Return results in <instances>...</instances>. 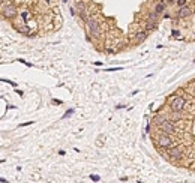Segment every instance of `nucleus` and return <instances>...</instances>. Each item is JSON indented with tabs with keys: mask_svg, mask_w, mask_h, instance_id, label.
<instances>
[{
	"mask_svg": "<svg viewBox=\"0 0 195 183\" xmlns=\"http://www.w3.org/2000/svg\"><path fill=\"white\" fill-rule=\"evenodd\" d=\"M170 107H171V110L174 113H180V111H183L185 107H186V99L182 98V96H176V98H173Z\"/></svg>",
	"mask_w": 195,
	"mask_h": 183,
	"instance_id": "obj_1",
	"label": "nucleus"
},
{
	"mask_svg": "<svg viewBox=\"0 0 195 183\" xmlns=\"http://www.w3.org/2000/svg\"><path fill=\"white\" fill-rule=\"evenodd\" d=\"M86 27H87V30H89V33H92L93 36H101V27H99V24L96 20H93V18H89V20H86Z\"/></svg>",
	"mask_w": 195,
	"mask_h": 183,
	"instance_id": "obj_2",
	"label": "nucleus"
},
{
	"mask_svg": "<svg viewBox=\"0 0 195 183\" xmlns=\"http://www.w3.org/2000/svg\"><path fill=\"white\" fill-rule=\"evenodd\" d=\"M159 128H161V131L164 132V134H176V125L173 123V122H170V120H164L161 125H159Z\"/></svg>",
	"mask_w": 195,
	"mask_h": 183,
	"instance_id": "obj_3",
	"label": "nucleus"
},
{
	"mask_svg": "<svg viewBox=\"0 0 195 183\" xmlns=\"http://www.w3.org/2000/svg\"><path fill=\"white\" fill-rule=\"evenodd\" d=\"M158 144H159L161 147H164V149H168V147H171L173 140L168 134H162L161 137L158 138Z\"/></svg>",
	"mask_w": 195,
	"mask_h": 183,
	"instance_id": "obj_4",
	"label": "nucleus"
},
{
	"mask_svg": "<svg viewBox=\"0 0 195 183\" xmlns=\"http://www.w3.org/2000/svg\"><path fill=\"white\" fill-rule=\"evenodd\" d=\"M2 14H3L5 18H14V17L17 15V9H15L12 5H5V6L2 8Z\"/></svg>",
	"mask_w": 195,
	"mask_h": 183,
	"instance_id": "obj_5",
	"label": "nucleus"
},
{
	"mask_svg": "<svg viewBox=\"0 0 195 183\" xmlns=\"http://www.w3.org/2000/svg\"><path fill=\"white\" fill-rule=\"evenodd\" d=\"M192 15V9L188 6V5H185V6H180V9L177 12V17L180 18V20H185V18H189Z\"/></svg>",
	"mask_w": 195,
	"mask_h": 183,
	"instance_id": "obj_6",
	"label": "nucleus"
},
{
	"mask_svg": "<svg viewBox=\"0 0 195 183\" xmlns=\"http://www.w3.org/2000/svg\"><path fill=\"white\" fill-rule=\"evenodd\" d=\"M182 147H174V149H171L170 152H168V155H170V158L171 159H180L182 158Z\"/></svg>",
	"mask_w": 195,
	"mask_h": 183,
	"instance_id": "obj_7",
	"label": "nucleus"
},
{
	"mask_svg": "<svg viewBox=\"0 0 195 183\" xmlns=\"http://www.w3.org/2000/svg\"><path fill=\"white\" fill-rule=\"evenodd\" d=\"M147 35H149V32H146V30H143V32H138V33L135 35V41H137V42H143V41H146Z\"/></svg>",
	"mask_w": 195,
	"mask_h": 183,
	"instance_id": "obj_8",
	"label": "nucleus"
},
{
	"mask_svg": "<svg viewBox=\"0 0 195 183\" xmlns=\"http://www.w3.org/2000/svg\"><path fill=\"white\" fill-rule=\"evenodd\" d=\"M156 26H158V21H155V20H149V21L146 23V32L155 30V29H156Z\"/></svg>",
	"mask_w": 195,
	"mask_h": 183,
	"instance_id": "obj_9",
	"label": "nucleus"
},
{
	"mask_svg": "<svg viewBox=\"0 0 195 183\" xmlns=\"http://www.w3.org/2000/svg\"><path fill=\"white\" fill-rule=\"evenodd\" d=\"M164 11H165V3L159 2V3L155 6V11H153V12H156L158 15H161V14H164Z\"/></svg>",
	"mask_w": 195,
	"mask_h": 183,
	"instance_id": "obj_10",
	"label": "nucleus"
},
{
	"mask_svg": "<svg viewBox=\"0 0 195 183\" xmlns=\"http://www.w3.org/2000/svg\"><path fill=\"white\" fill-rule=\"evenodd\" d=\"M164 120H167V119H165V116H156V117H155V123H156L158 126L161 125Z\"/></svg>",
	"mask_w": 195,
	"mask_h": 183,
	"instance_id": "obj_11",
	"label": "nucleus"
},
{
	"mask_svg": "<svg viewBox=\"0 0 195 183\" xmlns=\"http://www.w3.org/2000/svg\"><path fill=\"white\" fill-rule=\"evenodd\" d=\"M176 3H177V6L180 8V6H185V5H188V0H176Z\"/></svg>",
	"mask_w": 195,
	"mask_h": 183,
	"instance_id": "obj_12",
	"label": "nucleus"
},
{
	"mask_svg": "<svg viewBox=\"0 0 195 183\" xmlns=\"http://www.w3.org/2000/svg\"><path fill=\"white\" fill-rule=\"evenodd\" d=\"M90 180H93V182H99L101 177H99L98 174H92V176H90Z\"/></svg>",
	"mask_w": 195,
	"mask_h": 183,
	"instance_id": "obj_13",
	"label": "nucleus"
},
{
	"mask_svg": "<svg viewBox=\"0 0 195 183\" xmlns=\"http://www.w3.org/2000/svg\"><path fill=\"white\" fill-rule=\"evenodd\" d=\"M20 32H23V33H26V35H30V29H29V27H21Z\"/></svg>",
	"mask_w": 195,
	"mask_h": 183,
	"instance_id": "obj_14",
	"label": "nucleus"
},
{
	"mask_svg": "<svg viewBox=\"0 0 195 183\" xmlns=\"http://www.w3.org/2000/svg\"><path fill=\"white\" fill-rule=\"evenodd\" d=\"M74 114V110H68L66 113H65V116H63V119H68L69 116H72Z\"/></svg>",
	"mask_w": 195,
	"mask_h": 183,
	"instance_id": "obj_15",
	"label": "nucleus"
},
{
	"mask_svg": "<svg viewBox=\"0 0 195 183\" xmlns=\"http://www.w3.org/2000/svg\"><path fill=\"white\" fill-rule=\"evenodd\" d=\"M156 18H158V14H156V12H152V14H150V18H149V20H155V21H156Z\"/></svg>",
	"mask_w": 195,
	"mask_h": 183,
	"instance_id": "obj_16",
	"label": "nucleus"
},
{
	"mask_svg": "<svg viewBox=\"0 0 195 183\" xmlns=\"http://www.w3.org/2000/svg\"><path fill=\"white\" fill-rule=\"evenodd\" d=\"M123 68H110V69H105V71H108V72H114V71H122Z\"/></svg>",
	"mask_w": 195,
	"mask_h": 183,
	"instance_id": "obj_17",
	"label": "nucleus"
},
{
	"mask_svg": "<svg viewBox=\"0 0 195 183\" xmlns=\"http://www.w3.org/2000/svg\"><path fill=\"white\" fill-rule=\"evenodd\" d=\"M173 36H174V38H176V36L179 38V36H180V32H179V30H173Z\"/></svg>",
	"mask_w": 195,
	"mask_h": 183,
	"instance_id": "obj_18",
	"label": "nucleus"
},
{
	"mask_svg": "<svg viewBox=\"0 0 195 183\" xmlns=\"http://www.w3.org/2000/svg\"><path fill=\"white\" fill-rule=\"evenodd\" d=\"M159 2H162V3H174L176 0H159Z\"/></svg>",
	"mask_w": 195,
	"mask_h": 183,
	"instance_id": "obj_19",
	"label": "nucleus"
},
{
	"mask_svg": "<svg viewBox=\"0 0 195 183\" xmlns=\"http://www.w3.org/2000/svg\"><path fill=\"white\" fill-rule=\"evenodd\" d=\"M30 125H33V122H26V123H23L21 126H30Z\"/></svg>",
	"mask_w": 195,
	"mask_h": 183,
	"instance_id": "obj_20",
	"label": "nucleus"
},
{
	"mask_svg": "<svg viewBox=\"0 0 195 183\" xmlns=\"http://www.w3.org/2000/svg\"><path fill=\"white\" fill-rule=\"evenodd\" d=\"M53 102L54 104H62V101H60V99H53Z\"/></svg>",
	"mask_w": 195,
	"mask_h": 183,
	"instance_id": "obj_21",
	"label": "nucleus"
},
{
	"mask_svg": "<svg viewBox=\"0 0 195 183\" xmlns=\"http://www.w3.org/2000/svg\"><path fill=\"white\" fill-rule=\"evenodd\" d=\"M6 182V179H3V177H0V183H5Z\"/></svg>",
	"mask_w": 195,
	"mask_h": 183,
	"instance_id": "obj_22",
	"label": "nucleus"
},
{
	"mask_svg": "<svg viewBox=\"0 0 195 183\" xmlns=\"http://www.w3.org/2000/svg\"><path fill=\"white\" fill-rule=\"evenodd\" d=\"M3 162H5V159H0V164H3Z\"/></svg>",
	"mask_w": 195,
	"mask_h": 183,
	"instance_id": "obj_23",
	"label": "nucleus"
}]
</instances>
